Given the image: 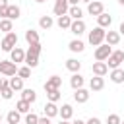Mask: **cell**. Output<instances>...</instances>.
I'll list each match as a JSON object with an SVG mask.
<instances>
[{"label": "cell", "mask_w": 124, "mask_h": 124, "mask_svg": "<svg viewBox=\"0 0 124 124\" xmlns=\"http://www.w3.org/2000/svg\"><path fill=\"white\" fill-rule=\"evenodd\" d=\"M105 29L103 27H95V29H91L89 31V35H87V41H89V45H93V46H99V45H103L105 43Z\"/></svg>", "instance_id": "6da1fadb"}, {"label": "cell", "mask_w": 124, "mask_h": 124, "mask_svg": "<svg viewBox=\"0 0 124 124\" xmlns=\"http://www.w3.org/2000/svg\"><path fill=\"white\" fill-rule=\"evenodd\" d=\"M16 46H17V35H16L14 31L6 33L4 39L0 41V48H2L4 52H12V48H16Z\"/></svg>", "instance_id": "7a4b0ae2"}, {"label": "cell", "mask_w": 124, "mask_h": 124, "mask_svg": "<svg viewBox=\"0 0 124 124\" xmlns=\"http://www.w3.org/2000/svg\"><path fill=\"white\" fill-rule=\"evenodd\" d=\"M122 62H124V50H112V52H110V56L105 60L107 68H110V70L120 68V64H122Z\"/></svg>", "instance_id": "3957f363"}, {"label": "cell", "mask_w": 124, "mask_h": 124, "mask_svg": "<svg viewBox=\"0 0 124 124\" xmlns=\"http://www.w3.org/2000/svg\"><path fill=\"white\" fill-rule=\"evenodd\" d=\"M0 74L12 78V76H17V64H14L12 60H0Z\"/></svg>", "instance_id": "277c9868"}, {"label": "cell", "mask_w": 124, "mask_h": 124, "mask_svg": "<svg viewBox=\"0 0 124 124\" xmlns=\"http://www.w3.org/2000/svg\"><path fill=\"white\" fill-rule=\"evenodd\" d=\"M110 52H112V48H110L107 43H103V45H99V46L95 48V60H97V62H105V60L110 56Z\"/></svg>", "instance_id": "5b68a950"}, {"label": "cell", "mask_w": 124, "mask_h": 124, "mask_svg": "<svg viewBox=\"0 0 124 124\" xmlns=\"http://www.w3.org/2000/svg\"><path fill=\"white\" fill-rule=\"evenodd\" d=\"M85 29H87V25H85L83 19H72V25H70V33L72 35H76L79 39V35H83Z\"/></svg>", "instance_id": "8992f818"}, {"label": "cell", "mask_w": 124, "mask_h": 124, "mask_svg": "<svg viewBox=\"0 0 124 124\" xmlns=\"http://www.w3.org/2000/svg\"><path fill=\"white\" fill-rule=\"evenodd\" d=\"M105 12V6H103V2H99V0H93V2H89L87 4V14L89 16H101Z\"/></svg>", "instance_id": "52a82bcc"}, {"label": "cell", "mask_w": 124, "mask_h": 124, "mask_svg": "<svg viewBox=\"0 0 124 124\" xmlns=\"http://www.w3.org/2000/svg\"><path fill=\"white\" fill-rule=\"evenodd\" d=\"M68 8H70V4H68V0H56L54 2V8H52V12H54V16H66L68 14Z\"/></svg>", "instance_id": "ba28073f"}, {"label": "cell", "mask_w": 124, "mask_h": 124, "mask_svg": "<svg viewBox=\"0 0 124 124\" xmlns=\"http://www.w3.org/2000/svg\"><path fill=\"white\" fill-rule=\"evenodd\" d=\"M60 87H62V78H60V76H50V78L45 81V91L60 89Z\"/></svg>", "instance_id": "9c48e42d"}, {"label": "cell", "mask_w": 124, "mask_h": 124, "mask_svg": "<svg viewBox=\"0 0 124 124\" xmlns=\"http://www.w3.org/2000/svg\"><path fill=\"white\" fill-rule=\"evenodd\" d=\"M10 60H12L14 64L23 62V60H25V50H23V48H19V46L12 48V52H10Z\"/></svg>", "instance_id": "30bf717a"}, {"label": "cell", "mask_w": 124, "mask_h": 124, "mask_svg": "<svg viewBox=\"0 0 124 124\" xmlns=\"http://www.w3.org/2000/svg\"><path fill=\"white\" fill-rule=\"evenodd\" d=\"M105 43H107L108 46L118 45V43H120V33H118V31H107V33H105Z\"/></svg>", "instance_id": "8fae6325"}, {"label": "cell", "mask_w": 124, "mask_h": 124, "mask_svg": "<svg viewBox=\"0 0 124 124\" xmlns=\"http://www.w3.org/2000/svg\"><path fill=\"white\" fill-rule=\"evenodd\" d=\"M91 72H93V76H99V78H103V76H107L108 68H107V64H105V62H93V66H91Z\"/></svg>", "instance_id": "7c38bea8"}, {"label": "cell", "mask_w": 124, "mask_h": 124, "mask_svg": "<svg viewBox=\"0 0 124 124\" xmlns=\"http://www.w3.org/2000/svg\"><path fill=\"white\" fill-rule=\"evenodd\" d=\"M58 116H60V120H70L72 116H74V108H72V105H62L60 108H58Z\"/></svg>", "instance_id": "4fadbf2b"}, {"label": "cell", "mask_w": 124, "mask_h": 124, "mask_svg": "<svg viewBox=\"0 0 124 124\" xmlns=\"http://www.w3.org/2000/svg\"><path fill=\"white\" fill-rule=\"evenodd\" d=\"M83 83H85V79H83V76H81L79 72H78V74H72V78H70V85H72L74 91H76V89H81Z\"/></svg>", "instance_id": "5bb4252c"}, {"label": "cell", "mask_w": 124, "mask_h": 124, "mask_svg": "<svg viewBox=\"0 0 124 124\" xmlns=\"http://www.w3.org/2000/svg\"><path fill=\"white\" fill-rule=\"evenodd\" d=\"M74 101H76V103H87V101H89V91H87L85 87L76 89V91H74Z\"/></svg>", "instance_id": "9a60e30c"}, {"label": "cell", "mask_w": 124, "mask_h": 124, "mask_svg": "<svg viewBox=\"0 0 124 124\" xmlns=\"http://www.w3.org/2000/svg\"><path fill=\"white\" fill-rule=\"evenodd\" d=\"M19 14H21V10H19V6H16V4H8V10H6V19H17L19 17Z\"/></svg>", "instance_id": "2e32d148"}, {"label": "cell", "mask_w": 124, "mask_h": 124, "mask_svg": "<svg viewBox=\"0 0 124 124\" xmlns=\"http://www.w3.org/2000/svg\"><path fill=\"white\" fill-rule=\"evenodd\" d=\"M103 87H105V79H103V78L93 76V78L89 79V89H91V91H101Z\"/></svg>", "instance_id": "e0dca14e"}, {"label": "cell", "mask_w": 124, "mask_h": 124, "mask_svg": "<svg viewBox=\"0 0 124 124\" xmlns=\"http://www.w3.org/2000/svg\"><path fill=\"white\" fill-rule=\"evenodd\" d=\"M110 81L112 83H124V70L122 68H114V70H110Z\"/></svg>", "instance_id": "ac0fdd59"}, {"label": "cell", "mask_w": 124, "mask_h": 124, "mask_svg": "<svg viewBox=\"0 0 124 124\" xmlns=\"http://www.w3.org/2000/svg\"><path fill=\"white\" fill-rule=\"evenodd\" d=\"M68 48H70L72 52H83V50H85V43L79 41V39H72V41L68 43Z\"/></svg>", "instance_id": "d6986e66"}, {"label": "cell", "mask_w": 124, "mask_h": 124, "mask_svg": "<svg viewBox=\"0 0 124 124\" xmlns=\"http://www.w3.org/2000/svg\"><path fill=\"white\" fill-rule=\"evenodd\" d=\"M43 110H45V116L46 118H52V116H58V107H56V103H46L45 107H43Z\"/></svg>", "instance_id": "ffe728a7"}, {"label": "cell", "mask_w": 124, "mask_h": 124, "mask_svg": "<svg viewBox=\"0 0 124 124\" xmlns=\"http://www.w3.org/2000/svg\"><path fill=\"white\" fill-rule=\"evenodd\" d=\"M97 23H99V27H103V29H107V27H110V23H112V17L108 16V14H101V16H97Z\"/></svg>", "instance_id": "44dd1931"}, {"label": "cell", "mask_w": 124, "mask_h": 124, "mask_svg": "<svg viewBox=\"0 0 124 124\" xmlns=\"http://www.w3.org/2000/svg\"><path fill=\"white\" fill-rule=\"evenodd\" d=\"M66 68H68L72 74H78L79 68H81V62H79L78 58H68V60H66Z\"/></svg>", "instance_id": "7402d4cb"}, {"label": "cell", "mask_w": 124, "mask_h": 124, "mask_svg": "<svg viewBox=\"0 0 124 124\" xmlns=\"http://www.w3.org/2000/svg\"><path fill=\"white\" fill-rule=\"evenodd\" d=\"M21 99L23 101H27V103H35L37 101V93H35V89H21Z\"/></svg>", "instance_id": "603a6c76"}, {"label": "cell", "mask_w": 124, "mask_h": 124, "mask_svg": "<svg viewBox=\"0 0 124 124\" xmlns=\"http://www.w3.org/2000/svg\"><path fill=\"white\" fill-rule=\"evenodd\" d=\"M6 122H8V124H19V122H21V114H19L16 108H12V110L6 114Z\"/></svg>", "instance_id": "cb8c5ba5"}, {"label": "cell", "mask_w": 124, "mask_h": 124, "mask_svg": "<svg viewBox=\"0 0 124 124\" xmlns=\"http://www.w3.org/2000/svg\"><path fill=\"white\" fill-rule=\"evenodd\" d=\"M10 89L16 93V91H21L23 89V79L19 78V76H16V78H10Z\"/></svg>", "instance_id": "d4e9b609"}, {"label": "cell", "mask_w": 124, "mask_h": 124, "mask_svg": "<svg viewBox=\"0 0 124 124\" xmlns=\"http://www.w3.org/2000/svg\"><path fill=\"white\" fill-rule=\"evenodd\" d=\"M16 110H17L19 114H27V112L31 110V103H27V101L19 99V101L16 103Z\"/></svg>", "instance_id": "484cf974"}, {"label": "cell", "mask_w": 124, "mask_h": 124, "mask_svg": "<svg viewBox=\"0 0 124 124\" xmlns=\"http://www.w3.org/2000/svg\"><path fill=\"white\" fill-rule=\"evenodd\" d=\"M56 25L60 27V29H70V25H72V17L66 14V16H60L58 19H56Z\"/></svg>", "instance_id": "4316f807"}, {"label": "cell", "mask_w": 124, "mask_h": 124, "mask_svg": "<svg viewBox=\"0 0 124 124\" xmlns=\"http://www.w3.org/2000/svg\"><path fill=\"white\" fill-rule=\"evenodd\" d=\"M68 16H70L72 19H81L83 10H81L79 6H70V8H68Z\"/></svg>", "instance_id": "83f0119b"}, {"label": "cell", "mask_w": 124, "mask_h": 124, "mask_svg": "<svg viewBox=\"0 0 124 124\" xmlns=\"http://www.w3.org/2000/svg\"><path fill=\"white\" fill-rule=\"evenodd\" d=\"M52 25H54V19L50 16H41V19H39V27L41 29H50Z\"/></svg>", "instance_id": "f1b7e54d"}, {"label": "cell", "mask_w": 124, "mask_h": 124, "mask_svg": "<svg viewBox=\"0 0 124 124\" xmlns=\"http://www.w3.org/2000/svg\"><path fill=\"white\" fill-rule=\"evenodd\" d=\"M25 41H27L29 45L39 43V33H37L35 29H27V31H25Z\"/></svg>", "instance_id": "f546056e"}, {"label": "cell", "mask_w": 124, "mask_h": 124, "mask_svg": "<svg viewBox=\"0 0 124 124\" xmlns=\"http://www.w3.org/2000/svg\"><path fill=\"white\" fill-rule=\"evenodd\" d=\"M25 66H29V68H37L39 66V56H33V54H27L25 52Z\"/></svg>", "instance_id": "4dcf8cb0"}, {"label": "cell", "mask_w": 124, "mask_h": 124, "mask_svg": "<svg viewBox=\"0 0 124 124\" xmlns=\"http://www.w3.org/2000/svg\"><path fill=\"white\" fill-rule=\"evenodd\" d=\"M60 97H62L60 89H50V91H46V99H48L50 103H56V101H58Z\"/></svg>", "instance_id": "1f68e13d"}, {"label": "cell", "mask_w": 124, "mask_h": 124, "mask_svg": "<svg viewBox=\"0 0 124 124\" xmlns=\"http://www.w3.org/2000/svg\"><path fill=\"white\" fill-rule=\"evenodd\" d=\"M14 29V23H12V19H0V31H4V33H10Z\"/></svg>", "instance_id": "d6a6232c"}, {"label": "cell", "mask_w": 124, "mask_h": 124, "mask_svg": "<svg viewBox=\"0 0 124 124\" xmlns=\"http://www.w3.org/2000/svg\"><path fill=\"white\" fill-rule=\"evenodd\" d=\"M27 54L39 56V54H41V43H33V45H29V48H27Z\"/></svg>", "instance_id": "836d02e7"}, {"label": "cell", "mask_w": 124, "mask_h": 124, "mask_svg": "<svg viewBox=\"0 0 124 124\" xmlns=\"http://www.w3.org/2000/svg\"><path fill=\"white\" fill-rule=\"evenodd\" d=\"M17 76H19L21 79H27V78L31 76V68H29V66H21V68H17Z\"/></svg>", "instance_id": "e575fe53"}, {"label": "cell", "mask_w": 124, "mask_h": 124, "mask_svg": "<svg viewBox=\"0 0 124 124\" xmlns=\"http://www.w3.org/2000/svg\"><path fill=\"white\" fill-rule=\"evenodd\" d=\"M37 122H39V116H37L35 112H27V114H25L23 124H37Z\"/></svg>", "instance_id": "d590c367"}, {"label": "cell", "mask_w": 124, "mask_h": 124, "mask_svg": "<svg viewBox=\"0 0 124 124\" xmlns=\"http://www.w3.org/2000/svg\"><path fill=\"white\" fill-rule=\"evenodd\" d=\"M122 120H120V116L118 114H108L107 116V124H120Z\"/></svg>", "instance_id": "8d00e7d4"}, {"label": "cell", "mask_w": 124, "mask_h": 124, "mask_svg": "<svg viewBox=\"0 0 124 124\" xmlns=\"http://www.w3.org/2000/svg\"><path fill=\"white\" fill-rule=\"evenodd\" d=\"M0 97H2V99H6V101H10V99L14 97V91H12L10 87H6V89H4L2 93H0Z\"/></svg>", "instance_id": "74e56055"}, {"label": "cell", "mask_w": 124, "mask_h": 124, "mask_svg": "<svg viewBox=\"0 0 124 124\" xmlns=\"http://www.w3.org/2000/svg\"><path fill=\"white\" fill-rule=\"evenodd\" d=\"M6 10H8V0H0V17H6Z\"/></svg>", "instance_id": "f35d334b"}, {"label": "cell", "mask_w": 124, "mask_h": 124, "mask_svg": "<svg viewBox=\"0 0 124 124\" xmlns=\"http://www.w3.org/2000/svg\"><path fill=\"white\" fill-rule=\"evenodd\" d=\"M6 87H10V79H6V78H0V93H2Z\"/></svg>", "instance_id": "ab89813d"}, {"label": "cell", "mask_w": 124, "mask_h": 124, "mask_svg": "<svg viewBox=\"0 0 124 124\" xmlns=\"http://www.w3.org/2000/svg\"><path fill=\"white\" fill-rule=\"evenodd\" d=\"M85 124H103V122H101V120H99L97 116H91V118H89V120H87Z\"/></svg>", "instance_id": "60d3db41"}, {"label": "cell", "mask_w": 124, "mask_h": 124, "mask_svg": "<svg viewBox=\"0 0 124 124\" xmlns=\"http://www.w3.org/2000/svg\"><path fill=\"white\" fill-rule=\"evenodd\" d=\"M37 124H50V118L43 116V118H39V122H37Z\"/></svg>", "instance_id": "b9f144b4"}, {"label": "cell", "mask_w": 124, "mask_h": 124, "mask_svg": "<svg viewBox=\"0 0 124 124\" xmlns=\"http://www.w3.org/2000/svg\"><path fill=\"white\" fill-rule=\"evenodd\" d=\"M118 33H120V35H124V21L120 23V27H118Z\"/></svg>", "instance_id": "7bdbcfd3"}, {"label": "cell", "mask_w": 124, "mask_h": 124, "mask_svg": "<svg viewBox=\"0 0 124 124\" xmlns=\"http://www.w3.org/2000/svg\"><path fill=\"white\" fill-rule=\"evenodd\" d=\"M78 2H79V0H68V4H70V6H78Z\"/></svg>", "instance_id": "ee69618b"}, {"label": "cell", "mask_w": 124, "mask_h": 124, "mask_svg": "<svg viewBox=\"0 0 124 124\" xmlns=\"http://www.w3.org/2000/svg\"><path fill=\"white\" fill-rule=\"evenodd\" d=\"M72 124H85V122H83V120H79V118H76V120H74Z\"/></svg>", "instance_id": "f6af8a7d"}, {"label": "cell", "mask_w": 124, "mask_h": 124, "mask_svg": "<svg viewBox=\"0 0 124 124\" xmlns=\"http://www.w3.org/2000/svg\"><path fill=\"white\" fill-rule=\"evenodd\" d=\"M58 124H72V122H70V120H60Z\"/></svg>", "instance_id": "bcb514c9"}, {"label": "cell", "mask_w": 124, "mask_h": 124, "mask_svg": "<svg viewBox=\"0 0 124 124\" xmlns=\"http://www.w3.org/2000/svg\"><path fill=\"white\" fill-rule=\"evenodd\" d=\"M79 2H85V4H89V2H93V0H79Z\"/></svg>", "instance_id": "7dc6e473"}, {"label": "cell", "mask_w": 124, "mask_h": 124, "mask_svg": "<svg viewBox=\"0 0 124 124\" xmlns=\"http://www.w3.org/2000/svg\"><path fill=\"white\" fill-rule=\"evenodd\" d=\"M35 2H37V4H43V2H46V0H35Z\"/></svg>", "instance_id": "c3c4849f"}, {"label": "cell", "mask_w": 124, "mask_h": 124, "mask_svg": "<svg viewBox=\"0 0 124 124\" xmlns=\"http://www.w3.org/2000/svg\"><path fill=\"white\" fill-rule=\"evenodd\" d=\"M2 118H4V116H2V112H0V124H2Z\"/></svg>", "instance_id": "681fc988"}, {"label": "cell", "mask_w": 124, "mask_h": 124, "mask_svg": "<svg viewBox=\"0 0 124 124\" xmlns=\"http://www.w3.org/2000/svg\"><path fill=\"white\" fill-rule=\"evenodd\" d=\"M118 4H122V6H124V0H118Z\"/></svg>", "instance_id": "f907efd6"}, {"label": "cell", "mask_w": 124, "mask_h": 124, "mask_svg": "<svg viewBox=\"0 0 124 124\" xmlns=\"http://www.w3.org/2000/svg\"><path fill=\"white\" fill-rule=\"evenodd\" d=\"M120 124H124V122H120Z\"/></svg>", "instance_id": "816d5d0a"}, {"label": "cell", "mask_w": 124, "mask_h": 124, "mask_svg": "<svg viewBox=\"0 0 124 124\" xmlns=\"http://www.w3.org/2000/svg\"><path fill=\"white\" fill-rule=\"evenodd\" d=\"M0 99H2V97H0Z\"/></svg>", "instance_id": "f5cc1de1"}, {"label": "cell", "mask_w": 124, "mask_h": 124, "mask_svg": "<svg viewBox=\"0 0 124 124\" xmlns=\"http://www.w3.org/2000/svg\"><path fill=\"white\" fill-rule=\"evenodd\" d=\"M19 124H21V122H19Z\"/></svg>", "instance_id": "db71d44e"}, {"label": "cell", "mask_w": 124, "mask_h": 124, "mask_svg": "<svg viewBox=\"0 0 124 124\" xmlns=\"http://www.w3.org/2000/svg\"><path fill=\"white\" fill-rule=\"evenodd\" d=\"M99 2H101V0H99Z\"/></svg>", "instance_id": "11a10c76"}, {"label": "cell", "mask_w": 124, "mask_h": 124, "mask_svg": "<svg viewBox=\"0 0 124 124\" xmlns=\"http://www.w3.org/2000/svg\"><path fill=\"white\" fill-rule=\"evenodd\" d=\"M6 124H8V122H6Z\"/></svg>", "instance_id": "9f6ffc18"}]
</instances>
